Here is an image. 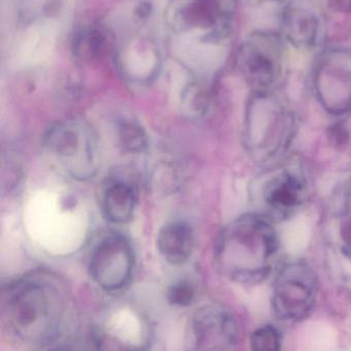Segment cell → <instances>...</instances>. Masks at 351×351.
<instances>
[{
	"label": "cell",
	"mask_w": 351,
	"mask_h": 351,
	"mask_svg": "<svg viewBox=\"0 0 351 351\" xmlns=\"http://www.w3.org/2000/svg\"><path fill=\"white\" fill-rule=\"evenodd\" d=\"M66 295L58 280L32 275L3 289L1 318L9 332L26 344L56 342L64 328Z\"/></svg>",
	"instance_id": "1"
},
{
	"label": "cell",
	"mask_w": 351,
	"mask_h": 351,
	"mask_svg": "<svg viewBox=\"0 0 351 351\" xmlns=\"http://www.w3.org/2000/svg\"><path fill=\"white\" fill-rule=\"evenodd\" d=\"M278 250L272 221L262 213H247L221 230L215 243V264L230 280L254 285L271 274Z\"/></svg>",
	"instance_id": "2"
},
{
	"label": "cell",
	"mask_w": 351,
	"mask_h": 351,
	"mask_svg": "<svg viewBox=\"0 0 351 351\" xmlns=\"http://www.w3.org/2000/svg\"><path fill=\"white\" fill-rule=\"evenodd\" d=\"M295 131L293 114L272 92H254L246 116L244 143L256 163L266 165L282 157Z\"/></svg>",
	"instance_id": "3"
},
{
	"label": "cell",
	"mask_w": 351,
	"mask_h": 351,
	"mask_svg": "<svg viewBox=\"0 0 351 351\" xmlns=\"http://www.w3.org/2000/svg\"><path fill=\"white\" fill-rule=\"evenodd\" d=\"M317 295L318 278L315 271L303 261H293L277 273L273 282L271 303L280 319L300 322L311 313Z\"/></svg>",
	"instance_id": "4"
},
{
	"label": "cell",
	"mask_w": 351,
	"mask_h": 351,
	"mask_svg": "<svg viewBox=\"0 0 351 351\" xmlns=\"http://www.w3.org/2000/svg\"><path fill=\"white\" fill-rule=\"evenodd\" d=\"M242 66L254 92H272L285 73L282 38L272 32H256L244 47Z\"/></svg>",
	"instance_id": "5"
},
{
	"label": "cell",
	"mask_w": 351,
	"mask_h": 351,
	"mask_svg": "<svg viewBox=\"0 0 351 351\" xmlns=\"http://www.w3.org/2000/svg\"><path fill=\"white\" fill-rule=\"evenodd\" d=\"M134 263L130 241L124 236L110 234L94 248L90 258V274L104 291H119L130 281Z\"/></svg>",
	"instance_id": "6"
},
{
	"label": "cell",
	"mask_w": 351,
	"mask_h": 351,
	"mask_svg": "<svg viewBox=\"0 0 351 351\" xmlns=\"http://www.w3.org/2000/svg\"><path fill=\"white\" fill-rule=\"evenodd\" d=\"M316 97L324 110L335 117L351 112V56L332 52L324 56L314 75Z\"/></svg>",
	"instance_id": "7"
},
{
	"label": "cell",
	"mask_w": 351,
	"mask_h": 351,
	"mask_svg": "<svg viewBox=\"0 0 351 351\" xmlns=\"http://www.w3.org/2000/svg\"><path fill=\"white\" fill-rule=\"evenodd\" d=\"M49 160L75 180L94 178L98 169L95 145L89 137L73 131L55 133L47 143Z\"/></svg>",
	"instance_id": "8"
},
{
	"label": "cell",
	"mask_w": 351,
	"mask_h": 351,
	"mask_svg": "<svg viewBox=\"0 0 351 351\" xmlns=\"http://www.w3.org/2000/svg\"><path fill=\"white\" fill-rule=\"evenodd\" d=\"M240 328L235 316L221 306L201 308L190 322L189 344L196 350H226L239 341Z\"/></svg>",
	"instance_id": "9"
},
{
	"label": "cell",
	"mask_w": 351,
	"mask_h": 351,
	"mask_svg": "<svg viewBox=\"0 0 351 351\" xmlns=\"http://www.w3.org/2000/svg\"><path fill=\"white\" fill-rule=\"evenodd\" d=\"M307 184L303 174L291 166L269 174L260 188L261 201L269 219H287L303 204Z\"/></svg>",
	"instance_id": "10"
},
{
	"label": "cell",
	"mask_w": 351,
	"mask_h": 351,
	"mask_svg": "<svg viewBox=\"0 0 351 351\" xmlns=\"http://www.w3.org/2000/svg\"><path fill=\"white\" fill-rule=\"evenodd\" d=\"M328 233L339 272L351 285V186L335 202L328 217Z\"/></svg>",
	"instance_id": "11"
},
{
	"label": "cell",
	"mask_w": 351,
	"mask_h": 351,
	"mask_svg": "<svg viewBox=\"0 0 351 351\" xmlns=\"http://www.w3.org/2000/svg\"><path fill=\"white\" fill-rule=\"evenodd\" d=\"M319 18L313 10L303 5H291L282 16V32L285 40L298 48L309 49L319 40Z\"/></svg>",
	"instance_id": "12"
},
{
	"label": "cell",
	"mask_w": 351,
	"mask_h": 351,
	"mask_svg": "<svg viewBox=\"0 0 351 351\" xmlns=\"http://www.w3.org/2000/svg\"><path fill=\"white\" fill-rule=\"evenodd\" d=\"M56 40L57 27L53 22H40L32 26L20 43L17 64L30 66L47 60L54 50Z\"/></svg>",
	"instance_id": "13"
},
{
	"label": "cell",
	"mask_w": 351,
	"mask_h": 351,
	"mask_svg": "<svg viewBox=\"0 0 351 351\" xmlns=\"http://www.w3.org/2000/svg\"><path fill=\"white\" fill-rule=\"evenodd\" d=\"M158 250L162 258L171 265L186 263L194 248L192 228L184 221L165 226L158 236Z\"/></svg>",
	"instance_id": "14"
},
{
	"label": "cell",
	"mask_w": 351,
	"mask_h": 351,
	"mask_svg": "<svg viewBox=\"0 0 351 351\" xmlns=\"http://www.w3.org/2000/svg\"><path fill=\"white\" fill-rule=\"evenodd\" d=\"M136 203V191L126 180H112L102 194V210L106 219L112 223H125L130 221Z\"/></svg>",
	"instance_id": "15"
},
{
	"label": "cell",
	"mask_w": 351,
	"mask_h": 351,
	"mask_svg": "<svg viewBox=\"0 0 351 351\" xmlns=\"http://www.w3.org/2000/svg\"><path fill=\"white\" fill-rule=\"evenodd\" d=\"M281 342L282 339L280 332L271 324L260 326L250 337V345L256 351L279 350Z\"/></svg>",
	"instance_id": "16"
},
{
	"label": "cell",
	"mask_w": 351,
	"mask_h": 351,
	"mask_svg": "<svg viewBox=\"0 0 351 351\" xmlns=\"http://www.w3.org/2000/svg\"><path fill=\"white\" fill-rule=\"evenodd\" d=\"M167 298L172 305L186 307L191 305L196 299V291L188 281H180L170 287Z\"/></svg>",
	"instance_id": "17"
},
{
	"label": "cell",
	"mask_w": 351,
	"mask_h": 351,
	"mask_svg": "<svg viewBox=\"0 0 351 351\" xmlns=\"http://www.w3.org/2000/svg\"><path fill=\"white\" fill-rule=\"evenodd\" d=\"M155 62L153 55L151 53H141L138 51L130 53L129 56V64L133 71L139 75L147 73Z\"/></svg>",
	"instance_id": "18"
},
{
	"label": "cell",
	"mask_w": 351,
	"mask_h": 351,
	"mask_svg": "<svg viewBox=\"0 0 351 351\" xmlns=\"http://www.w3.org/2000/svg\"><path fill=\"white\" fill-rule=\"evenodd\" d=\"M332 8L339 12H351V0H330Z\"/></svg>",
	"instance_id": "19"
},
{
	"label": "cell",
	"mask_w": 351,
	"mask_h": 351,
	"mask_svg": "<svg viewBox=\"0 0 351 351\" xmlns=\"http://www.w3.org/2000/svg\"><path fill=\"white\" fill-rule=\"evenodd\" d=\"M256 1H260V3H263V1H275V0H256Z\"/></svg>",
	"instance_id": "20"
}]
</instances>
